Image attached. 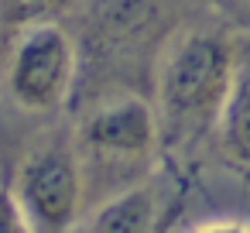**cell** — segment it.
<instances>
[{
  "label": "cell",
  "instance_id": "1",
  "mask_svg": "<svg viewBox=\"0 0 250 233\" xmlns=\"http://www.w3.org/2000/svg\"><path fill=\"white\" fill-rule=\"evenodd\" d=\"M236 79L233 48L216 31H182L158 65V120L165 144H185L216 127Z\"/></svg>",
  "mask_w": 250,
  "mask_h": 233
},
{
  "label": "cell",
  "instance_id": "2",
  "mask_svg": "<svg viewBox=\"0 0 250 233\" xmlns=\"http://www.w3.org/2000/svg\"><path fill=\"white\" fill-rule=\"evenodd\" d=\"M79 158L86 178H96L120 192L134 185L144 168L154 161L161 141V120L158 106H151L141 96H110L106 103L93 106L79 130H76Z\"/></svg>",
  "mask_w": 250,
  "mask_h": 233
},
{
  "label": "cell",
  "instance_id": "3",
  "mask_svg": "<svg viewBox=\"0 0 250 233\" xmlns=\"http://www.w3.org/2000/svg\"><path fill=\"white\" fill-rule=\"evenodd\" d=\"M11 189L21 202L28 230L38 233L72 230L83 216L86 199V171L76 137L52 134L42 144H35L24 154Z\"/></svg>",
  "mask_w": 250,
  "mask_h": 233
},
{
  "label": "cell",
  "instance_id": "4",
  "mask_svg": "<svg viewBox=\"0 0 250 233\" xmlns=\"http://www.w3.org/2000/svg\"><path fill=\"white\" fill-rule=\"evenodd\" d=\"M76 83V45L52 18L21 24L7 55V93L28 113L59 110Z\"/></svg>",
  "mask_w": 250,
  "mask_h": 233
},
{
  "label": "cell",
  "instance_id": "5",
  "mask_svg": "<svg viewBox=\"0 0 250 233\" xmlns=\"http://www.w3.org/2000/svg\"><path fill=\"white\" fill-rule=\"evenodd\" d=\"M161 199L154 185L134 182L120 192H110L86 219V230L93 233H147L158 226Z\"/></svg>",
  "mask_w": 250,
  "mask_h": 233
},
{
  "label": "cell",
  "instance_id": "6",
  "mask_svg": "<svg viewBox=\"0 0 250 233\" xmlns=\"http://www.w3.org/2000/svg\"><path fill=\"white\" fill-rule=\"evenodd\" d=\"M216 137L226 161L250 168V69H236V79L216 120Z\"/></svg>",
  "mask_w": 250,
  "mask_h": 233
},
{
  "label": "cell",
  "instance_id": "7",
  "mask_svg": "<svg viewBox=\"0 0 250 233\" xmlns=\"http://www.w3.org/2000/svg\"><path fill=\"white\" fill-rule=\"evenodd\" d=\"M65 0H0V18L7 24H31L52 18Z\"/></svg>",
  "mask_w": 250,
  "mask_h": 233
},
{
  "label": "cell",
  "instance_id": "8",
  "mask_svg": "<svg viewBox=\"0 0 250 233\" xmlns=\"http://www.w3.org/2000/svg\"><path fill=\"white\" fill-rule=\"evenodd\" d=\"M28 230V219L21 212V202L14 195V189L0 185V233H21Z\"/></svg>",
  "mask_w": 250,
  "mask_h": 233
}]
</instances>
